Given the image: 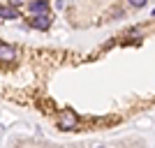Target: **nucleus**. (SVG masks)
I'll use <instances>...</instances> for the list:
<instances>
[{
    "instance_id": "5",
    "label": "nucleus",
    "mask_w": 155,
    "mask_h": 148,
    "mask_svg": "<svg viewBox=\"0 0 155 148\" xmlns=\"http://www.w3.org/2000/svg\"><path fill=\"white\" fill-rule=\"evenodd\" d=\"M0 19H21V14L14 5H2L0 7Z\"/></svg>"
},
{
    "instance_id": "7",
    "label": "nucleus",
    "mask_w": 155,
    "mask_h": 148,
    "mask_svg": "<svg viewBox=\"0 0 155 148\" xmlns=\"http://www.w3.org/2000/svg\"><path fill=\"white\" fill-rule=\"evenodd\" d=\"M21 2H23V0H9V5H14V7H16V5H21Z\"/></svg>"
},
{
    "instance_id": "2",
    "label": "nucleus",
    "mask_w": 155,
    "mask_h": 148,
    "mask_svg": "<svg viewBox=\"0 0 155 148\" xmlns=\"http://www.w3.org/2000/svg\"><path fill=\"white\" fill-rule=\"evenodd\" d=\"M51 23H53V19L49 16V14H42V16H32V21H30V26L35 28V30H49V28H51Z\"/></svg>"
},
{
    "instance_id": "1",
    "label": "nucleus",
    "mask_w": 155,
    "mask_h": 148,
    "mask_svg": "<svg viewBox=\"0 0 155 148\" xmlns=\"http://www.w3.org/2000/svg\"><path fill=\"white\" fill-rule=\"evenodd\" d=\"M56 125L58 130H65V132H70V130H77L79 125V116L74 111H60L58 118H56Z\"/></svg>"
},
{
    "instance_id": "8",
    "label": "nucleus",
    "mask_w": 155,
    "mask_h": 148,
    "mask_svg": "<svg viewBox=\"0 0 155 148\" xmlns=\"http://www.w3.org/2000/svg\"><path fill=\"white\" fill-rule=\"evenodd\" d=\"M153 16H155V12H153Z\"/></svg>"
},
{
    "instance_id": "6",
    "label": "nucleus",
    "mask_w": 155,
    "mask_h": 148,
    "mask_svg": "<svg viewBox=\"0 0 155 148\" xmlns=\"http://www.w3.org/2000/svg\"><path fill=\"white\" fill-rule=\"evenodd\" d=\"M130 5L132 7H137V9H139V7H146V2H148V0H127Z\"/></svg>"
},
{
    "instance_id": "4",
    "label": "nucleus",
    "mask_w": 155,
    "mask_h": 148,
    "mask_svg": "<svg viewBox=\"0 0 155 148\" xmlns=\"http://www.w3.org/2000/svg\"><path fill=\"white\" fill-rule=\"evenodd\" d=\"M30 12H32V16L49 14V2H46V0H35V2L30 5Z\"/></svg>"
},
{
    "instance_id": "3",
    "label": "nucleus",
    "mask_w": 155,
    "mask_h": 148,
    "mask_svg": "<svg viewBox=\"0 0 155 148\" xmlns=\"http://www.w3.org/2000/svg\"><path fill=\"white\" fill-rule=\"evenodd\" d=\"M16 58V49L9 44H5V42H0V60H5V63H9V60Z\"/></svg>"
}]
</instances>
